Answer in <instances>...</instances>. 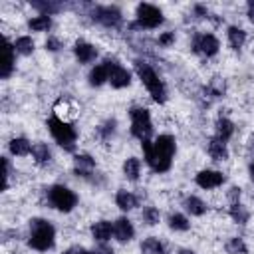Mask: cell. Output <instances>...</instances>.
<instances>
[{
    "instance_id": "6da1fadb",
    "label": "cell",
    "mask_w": 254,
    "mask_h": 254,
    "mask_svg": "<svg viewBox=\"0 0 254 254\" xmlns=\"http://www.w3.org/2000/svg\"><path fill=\"white\" fill-rule=\"evenodd\" d=\"M143 159L153 173H167L173 167V159L177 153V139L171 133H161L155 139L143 141Z\"/></svg>"
},
{
    "instance_id": "7a4b0ae2",
    "label": "cell",
    "mask_w": 254,
    "mask_h": 254,
    "mask_svg": "<svg viewBox=\"0 0 254 254\" xmlns=\"http://www.w3.org/2000/svg\"><path fill=\"white\" fill-rule=\"evenodd\" d=\"M133 67H135V73L137 77L141 79V83L145 85V89L149 91V95L153 97L155 103L163 105L167 99H169V89H167V83L163 81V77L155 71V67L151 64H147L145 60H135L133 62Z\"/></svg>"
},
{
    "instance_id": "3957f363",
    "label": "cell",
    "mask_w": 254,
    "mask_h": 254,
    "mask_svg": "<svg viewBox=\"0 0 254 254\" xmlns=\"http://www.w3.org/2000/svg\"><path fill=\"white\" fill-rule=\"evenodd\" d=\"M56 244V228L46 218H32L30 220V234H28V246L38 252H48Z\"/></svg>"
},
{
    "instance_id": "277c9868",
    "label": "cell",
    "mask_w": 254,
    "mask_h": 254,
    "mask_svg": "<svg viewBox=\"0 0 254 254\" xmlns=\"http://www.w3.org/2000/svg\"><path fill=\"white\" fill-rule=\"evenodd\" d=\"M46 127L52 135V139L67 153H73L75 151V145H77V131L75 127L67 121V119H62L58 117L56 113L46 121Z\"/></svg>"
},
{
    "instance_id": "5b68a950",
    "label": "cell",
    "mask_w": 254,
    "mask_h": 254,
    "mask_svg": "<svg viewBox=\"0 0 254 254\" xmlns=\"http://www.w3.org/2000/svg\"><path fill=\"white\" fill-rule=\"evenodd\" d=\"M165 22L163 10L155 4L141 2L135 8V22L129 24L131 30H155Z\"/></svg>"
},
{
    "instance_id": "8992f818",
    "label": "cell",
    "mask_w": 254,
    "mask_h": 254,
    "mask_svg": "<svg viewBox=\"0 0 254 254\" xmlns=\"http://www.w3.org/2000/svg\"><path fill=\"white\" fill-rule=\"evenodd\" d=\"M129 119H131V135L135 139H139L141 143L143 141H149L153 137V119H151V111L143 105H133L129 109Z\"/></svg>"
},
{
    "instance_id": "52a82bcc",
    "label": "cell",
    "mask_w": 254,
    "mask_h": 254,
    "mask_svg": "<svg viewBox=\"0 0 254 254\" xmlns=\"http://www.w3.org/2000/svg\"><path fill=\"white\" fill-rule=\"evenodd\" d=\"M46 196H48V202H50L52 208H56L60 212H65V214L71 212L77 206V202H79L75 190H71L65 185H52V187H48L46 189Z\"/></svg>"
},
{
    "instance_id": "ba28073f",
    "label": "cell",
    "mask_w": 254,
    "mask_h": 254,
    "mask_svg": "<svg viewBox=\"0 0 254 254\" xmlns=\"http://www.w3.org/2000/svg\"><path fill=\"white\" fill-rule=\"evenodd\" d=\"M89 16H91L93 22H97L99 26L109 28V30H117L123 24V12H121L119 6H113V4H97V6H91Z\"/></svg>"
},
{
    "instance_id": "9c48e42d",
    "label": "cell",
    "mask_w": 254,
    "mask_h": 254,
    "mask_svg": "<svg viewBox=\"0 0 254 254\" xmlns=\"http://www.w3.org/2000/svg\"><path fill=\"white\" fill-rule=\"evenodd\" d=\"M103 64H105V67H107L109 83H111L113 89H125V87L131 85L133 75H131V71H129L123 64H119V60H115V58H105Z\"/></svg>"
},
{
    "instance_id": "30bf717a",
    "label": "cell",
    "mask_w": 254,
    "mask_h": 254,
    "mask_svg": "<svg viewBox=\"0 0 254 254\" xmlns=\"http://www.w3.org/2000/svg\"><path fill=\"white\" fill-rule=\"evenodd\" d=\"M190 50L202 58H214L220 50V42L214 34L210 32H198L190 40Z\"/></svg>"
},
{
    "instance_id": "8fae6325",
    "label": "cell",
    "mask_w": 254,
    "mask_h": 254,
    "mask_svg": "<svg viewBox=\"0 0 254 254\" xmlns=\"http://www.w3.org/2000/svg\"><path fill=\"white\" fill-rule=\"evenodd\" d=\"M194 183L202 190H212V189H218L226 183V175L222 171H214V169H200L194 175Z\"/></svg>"
},
{
    "instance_id": "7c38bea8",
    "label": "cell",
    "mask_w": 254,
    "mask_h": 254,
    "mask_svg": "<svg viewBox=\"0 0 254 254\" xmlns=\"http://www.w3.org/2000/svg\"><path fill=\"white\" fill-rule=\"evenodd\" d=\"M73 173L89 183H95V159L89 153H77L73 157Z\"/></svg>"
},
{
    "instance_id": "4fadbf2b",
    "label": "cell",
    "mask_w": 254,
    "mask_h": 254,
    "mask_svg": "<svg viewBox=\"0 0 254 254\" xmlns=\"http://www.w3.org/2000/svg\"><path fill=\"white\" fill-rule=\"evenodd\" d=\"M73 56L79 64H93L99 56V50H97V46H93L87 40H77L73 44Z\"/></svg>"
},
{
    "instance_id": "5bb4252c",
    "label": "cell",
    "mask_w": 254,
    "mask_h": 254,
    "mask_svg": "<svg viewBox=\"0 0 254 254\" xmlns=\"http://www.w3.org/2000/svg\"><path fill=\"white\" fill-rule=\"evenodd\" d=\"M113 236H115V240L121 242V244L131 242V240L135 238V226H133V222H131L127 216L115 218V220H113Z\"/></svg>"
},
{
    "instance_id": "9a60e30c",
    "label": "cell",
    "mask_w": 254,
    "mask_h": 254,
    "mask_svg": "<svg viewBox=\"0 0 254 254\" xmlns=\"http://www.w3.org/2000/svg\"><path fill=\"white\" fill-rule=\"evenodd\" d=\"M206 153H208V157L212 159V161H218V163H222V161H228V145L224 143V141H220L218 137H210L208 139V143H206Z\"/></svg>"
},
{
    "instance_id": "2e32d148",
    "label": "cell",
    "mask_w": 254,
    "mask_h": 254,
    "mask_svg": "<svg viewBox=\"0 0 254 254\" xmlns=\"http://www.w3.org/2000/svg\"><path fill=\"white\" fill-rule=\"evenodd\" d=\"M115 204H117L119 210H123V212H131L133 208L139 206V196H137L135 192H131V190L119 189V190L115 192Z\"/></svg>"
},
{
    "instance_id": "e0dca14e",
    "label": "cell",
    "mask_w": 254,
    "mask_h": 254,
    "mask_svg": "<svg viewBox=\"0 0 254 254\" xmlns=\"http://www.w3.org/2000/svg\"><path fill=\"white\" fill-rule=\"evenodd\" d=\"M91 238L99 244V242H109L113 236V222L111 220H97L91 224Z\"/></svg>"
},
{
    "instance_id": "ac0fdd59",
    "label": "cell",
    "mask_w": 254,
    "mask_h": 254,
    "mask_svg": "<svg viewBox=\"0 0 254 254\" xmlns=\"http://www.w3.org/2000/svg\"><path fill=\"white\" fill-rule=\"evenodd\" d=\"M95 133H97L101 143H111L115 139V135H117V119L115 117H107L105 121H101L97 125Z\"/></svg>"
},
{
    "instance_id": "d6986e66",
    "label": "cell",
    "mask_w": 254,
    "mask_h": 254,
    "mask_svg": "<svg viewBox=\"0 0 254 254\" xmlns=\"http://www.w3.org/2000/svg\"><path fill=\"white\" fill-rule=\"evenodd\" d=\"M226 40H228V46L238 52V50L244 48V44H246V40H248V34H246V30H242L240 26H228V28H226Z\"/></svg>"
},
{
    "instance_id": "ffe728a7",
    "label": "cell",
    "mask_w": 254,
    "mask_h": 254,
    "mask_svg": "<svg viewBox=\"0 0 254 254\" xmlns=\"http://www.w3.org/2000/svg\"><path fill=\"white\" fill-rule=\"evenodd\" d=\"M87 83H89L91 87H101L103 83H109V73H107V67H105L103 62L95 64V65L89 69V73H87Z\"/></svg>"
},
{
    "instance_id": "44dd1931",
    "label": "cell",
    "mask_w": 254,
    "mask_h": 254,
    "mask_svg": "<svg viewBox=\"0 0 254 254\" xmlns=\"http://www.w3.org/2000/svg\"><path fill=\"white\" fill-rule=\"evenodd\" d=\"M183 206H185V210H187L190 216H202V214H206V210H208V204H206L200 196H196V194H189V196L183 200Z\"/></svg>"
},
{
    "instance_id": "7402d4cb",
    "label": "cell",
    "mask_w": 254,
    "mask_h": 254,
    "mask_svg": "<svg viewBox=\"0 0 254 254\" xmlns=\"http://www.w3.org/2000/svg\"><path fill=\"white\" fill-rule=\"evenodd\" d=\"M234 135V123L228 117H218L214 121V137H218L220 141L228 143Z\"/></svg>"
},
{
    "instance_id": "603a6c76",
    "label": "cell",
    "mask_w": 254,
    "mask_h": 254,
    "mask_svg": "<svg viewBox=\"0 0 254 254\" xmlns=\"http://www.w3.org/2000/svg\"><path fill=\"white\" fill-rule=\"evenodd\" d=\"M32 159L36 165L44 167V165H50L52 163V149L44 143V141H36L32 145Z\"/></svg>"
},
{
    "instance_id": "cb8c5ba5",
    "label": "cell",
    "mask_w": 254,
    "mask_h": 254,
    "mask_svg": "<svg viewBox=\"0 0 254 254\" xmlns=\"http://www.w3.org/2000/svg\"><path fill=\"white\" fill-rule=\"evenodd\" d=\"M32 145L34 143H30L26 137H14L8 143V151L14 157H28V155H32Z\"/></svg>"
},
{
    "instance_id": "d4e9b609",
    "label": "cell",
    "mask_w": 254,
    "mask_h": 254,
    "mask_svg": "<svg viewBox=\"0 0 254 254\" xmlns=\"http://www.w3.org/2000/svg\"><path fill=\"white\" fill-rule=\"evenodd\" d=\"M16 67V50L14 44H10L6 40V50H4V64H2V79H8L14 73Z\"/></svg>"
},
{
    "instance_id": "484cf974",
    "label": "cell",
    "mask_w": 254,
    "mask_h": 254,
    "mask_svg": "<svg viewBox=\"0 0 254 254\" xmlns=\"http://www.w3.org/2000/svg\"><path fill=\"white\" fill-rule=\"evenodd\" d=\"M123 175L127 181L137 183L141 177V159L139 157H127L123 161Z\"/></svg>"
},
{
    "instance_id": "4316f807",
    "label": "cell",
    "mask_w": 254,
    "mask_h": 254,
    "mask_svg": "<svg viewBox=\"0 0 254 254\" xmlns=\"http://www.w3.org/2000/svg\"><path fill=\"white\" fill-rule=\"evenodd\" d=\"M167 224H169V228L175 230V232H187V230L190 228V220H189V216L183 214V212H171L169 218H167Z\"/></svg>"
},
{
    "instance_id": "83f0119b",
    "label": "cell",
    "mask_w": 254,
    "mask_h": 254,
    "mask_svg": "<svg viewBox=\"0 0 254 254\" xmlns=\"http://www.w3.org/2000/svg\"><path fill=\"white\" fill-rule=\"evenodd\" d=\"M141 254H167V248L157 236H149L141 242Z\"/></svg>"
},
{
    "instance_id": "f1b7e54d",
    "label": "cell",
    "mask_w": 254,
    "mask_h": 254,
    "mask_svg": "<svg viewBox=\"0 0 254 254\" xmlns=\"http://www.w3.org/2000/svg\"><path fill=\"white\" fill-rule=\"evenodd\" d=\"M228 214H230V218H232L236 224H246V222L250 220V212H248V208H246L242 202H232V204L228 206Z\"/></svg>"
},
{
    "instance_id": "f546056e",
    "label": "cell",
    "mask_w": 254,
    "mask_h": 254,
    "mask_svg": "<svg viewBox=\"0 0 254 254\" xmlns=\"http://www.w3.org/2000/svg\"><path fill=\"white\" fill-rule=\"evenodd\" d=\"M28 28L32 32H48L52 28V16L38 14V16H34V18L28 20Z\"/></svg>"
},
{
    "instance_id": "4dcf8cb0",
    "label": "cell",
    "mask_w": 254,
    "mask_h": 254,
    "mask_svg": "<svg viewBox=\"0 0 254 254\" xmlns=\"http://www.w3.org/2000/svg\"><path fill=\"white\" fill-rule=\"evenodd\" d=\"M14 50H16V54H20V56H32L34 50H36V44H34V40H32L30 36H20V38L14 42Z\"/></svg>"
},
{
    "instance_id": "1f68e13d",
    "label": "cell",
    "mask_w": 254,
    "mask_h": 254,
    "mask_svg": "<svg viewBox=\"0 0 254 254\" xmlns=\"http://www.w3.org/2000/svg\"><path fill=\"white\" fill-rule=\"evenodd\" d=\"M224 250H226L228 254H246V252H248V246H246L244 238H240V236H232V238L226 240Z\"/></svg>"
},
{
    "instance_id": "d6a6232c",
    "label": "cell",
    "mask_w": 254,
    "mask_h": 254,
    "mask_svg": "<svg viewBox=\"0 0 254 254\" xmlns=\"http://www.w3.org/2000/svg\"><path fill=\"white\" fill-rule=\"evenodd\" d=\"M141 220H143L147 226H157V224L161 222V212H159V208L153 206V204L145 206L143 212H141Z\"/></svg>"
},
{
    "instance_id": "836d02e7",
    "label": "cell",
    "mask_w": 254,
    "mask_h": 254,
    "mask_svg": "<svg viewBox=\"0 0 254 254\" xmlns=\"http://www.w3.org/2000/svg\"><path fill=\"white\" fill-rule=\"evenodd\" d=\"M32 8H36L44 16H54L56 12L62 10V4H56V2H32Z\"/></svg>"
},
{
    "instance_id": "e575fe53",
    "label": "cell",
    "mask_w": 254,
    "mask_h": 254,
    "mask_svg": "<svg viewBox=\"0 0 254 254\" xmlns=\"http://www.w3.org/2000/svg\"><path fill=\"white\" fill-rule=\"evenodd\" d=\"M175 40H177L175 32H163V34H159V38H157V44H159L161 48H171V46L175 44Z\"/></svg>"
},
{
    "instance_id": "d590c367",
    "label": "cell",
    "mask_w": 254,
    "mask_h": 254,
    "mask_svg": "<svg viewBox=\"0 0 254 254\" xmlns=\"http://www.w3.org/2000/svg\"><path fill=\"white\" fill-rule=\"evenodd\" d=\"M8 179H10V159L2 157V189H8Z\"/></svg>"
},
{
    "instance_id": "8d00e7d4",
    "label": "cell",
    "mask_w": 254,
    "mask_h": 254,
    "mask_svg": "<svg viewBox=\"0 0 254 254\" xmlns=\"http://www.w3.org/2000/svg\"><path fill=\"white\" fill-rule=\"evenodd\" d=\"M62 48H64V44H62L60 38H56V36H48V40H46V50H48V52H60Z\"/></svg>"
},
{
    "instance_id": "74e56055",
    "label": "cell",
    "mask_w": 254,
    "mask_h": 254,
    "mask_svg": "<svg viewBox=\"0 0 254 254\" xmlns=\"http://www.w3.org/2000/svg\"><path fill=\"white\" fill-rule=\"evenodd\" d=\"M240 194H242V190H240L238 187H230V189H228V192H226V196H228L230 204H232V202H240Z\"/></svg>"
},
{
    "instance_id": "f35d334b",
    "label": "cell",
    "mask_w": 254,
    "mask_h": 254,
    "mask_svg": "<svg viewBox=\"0 0 254 254\" xmlns=\"http://www.w3.org/2000/svg\"><path fill=\"white\" fill-rule=\"evenodd\" d=\"M192 12H194V16H196V18H200V20L210 18V16H208V8H206V6H202V4H194Z\"/></svg>"
},
{
    "instance_id": "ab89813d",
    "label": "cell",
    "mask_w": 254,
    "mask_h": 254,
    "mask_svg": "<svg viewBox=\"0 0 254 254\" xmlns=\"http://www.w3.org/2000/svg\"><path fill=\"white\" fill-rule=\"evenodd\" d=\"M87 252L89 250L83 248V246H79V244H73V246H69V248L64 250V254H87Z\"/></svg>"
},
{
    "instance_id": "60d3db41",
    "label": "cell",
    "mask_w": 254,
    "mask_h": 254,
    "mask_svg": "<svg viewBox=\"0 0 254 254\" xmlns=\"http://www.w3.org/2000/svg\"><path fill=\"white\" fill-rule=\"evenodd\" d=\"M95 250H97L99 254H113V248H111L107 242H99V244L95 246Z\"/></svg>"
},
{
    "instance_id": "b9f144b4",
    "label": "cell",
    "mask_w": 254,
    "mask_h": 254,
    "mask_svg": "<svg viewBox=\"0 0 254 254\" xmlns=\"http://www.w3.org/2000/svg\"><path fill=\"white\" fill-rule=\"evenodd\" d=\"M246 16H248L250 24H254V0H248V4H246Z\"/></svg>"
},
{
    "instance_id": "7bdbcfd3",
    "label": "cell",
    "mask_w": 254,
    "mask_h": 254,
    "mask_svg": "<svg viewBox=\"0 0 254 254\" xmlns=\"http://www.w3.org/2000/svg\"><path fill=\"white\" fill-rule=\"evenodd\" d=\"M177 254H196V252L190 248H181V250H177Z\"/></svg>"
},
{
    "instance_id": "ee69618b",
    "label": "cell",
    "mask_w": 254,
    "mask_h": 254,
    "mask_svg": "<svg viewBox=\"0 0 254 254\" xmlns=\"http://www.w3.org/2000/svg\"><path fill=\"white\" fill-rule=\"evenodd\" d=\"M250 151H252V159L250 161H254V137L250 139Z\"/></svg>"
},
{
    "instance_id": "f6af8a7d",
    "label": "cell",
    "mask_w": 254,
    "mask_h": 254,
    "mask_svg": "<svg viewBox=\"0 0 254 254\" xmlns=\"http://www.w3.org/2000/svg\"><path fill=\"white\" fill-rule=\"evenodd\" d=\"M87 254H99V252H97V250H89Z\"/></svg>"
}]
</instances>
